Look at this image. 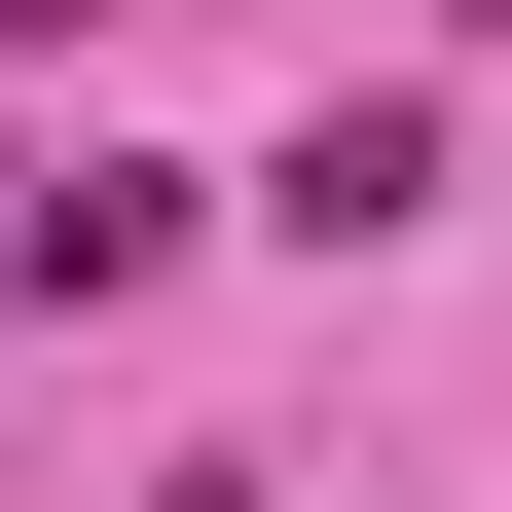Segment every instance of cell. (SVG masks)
Masks as SVG:
<instances>
[{
    "label": "cell",
    "instance_id": "1",
    "mask_svg": "<svg viewBox=\"0 0 512 512\" xmlns=\"http://www.w3.org/2000/svg\"><path fill=\"white\" fill-rule=\"evenodd\" d=\"M256 220H293V256H403V220H439V110H330V147H256Z\"/></svg>",
    "mask_w": 512,
    "mask_h": 512
},
{
    "label": "cell",
    "instance_id": "2",
    "mask_svg": "<svg viewBox=\"0 0 512 512\" xmlns=\"http://www.w3.org/2000/svg\"><path fill=\"white\" fill-rule=\"evenodd\" d=\"M183 512H256V476H183Z\"/></svg>",
    "mask_w": 512,
    "mask_h": 512
}]
</instances>
